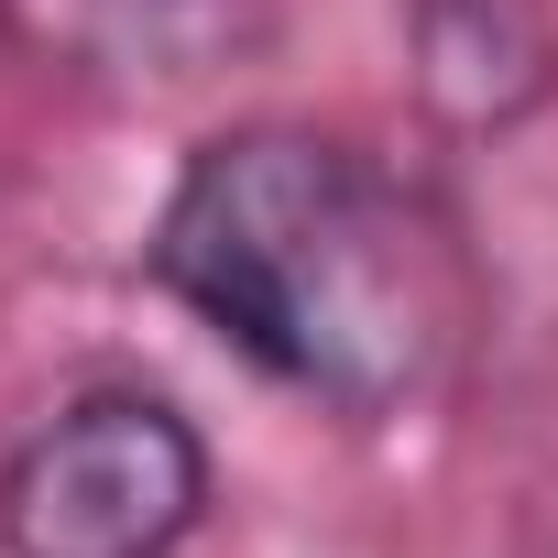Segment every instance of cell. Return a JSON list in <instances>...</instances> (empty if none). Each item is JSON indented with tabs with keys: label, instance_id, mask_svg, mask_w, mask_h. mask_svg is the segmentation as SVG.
<instances>
[{
	"label": "cell",
	"instance_id": "1",
	"mask_svg": "<svg viewBox=\"0 0 558 558\" xmlns=\"http://www.w3.org/2000/svg\"><path fill=\"white\" fill-rule=\"evenodd\" d=\"M154 274L329 416H405L471 329L449 219L362 143L296 121H241L186 154Z\"/></svg>",
	"mask_w": 558,
	"mask_h": 558
},
{
	"label": "cell",
	"instance_id": "2",
	"mask_svg": "<svg viewBox=\"0 0 558 558\" xmlns=\"http://www.w3.org/2000/svg\"><path fill=\"white\" fill-rule=\"evenodd\" d=\"M208 514V449L165 395H77L0 471L12 558H175Z\"/></svg>",
	"mask_w": 558,
	"mask_h": 558
},
{
	"label": "cell",
	"instance_id": "3",
	"mask_svg": "<svg viewBox=\"0 0 558 558\" xmlns=\"http://www.w3.org/2000/svg\"><path fill=\"white\" fill-rule=\"evenodd\" d=\"M427 99L460 121H514L558 77V0H416Z\"/></svg>",
	"mask_w": 558,
	"mask_h": 558
}]
</instances>
